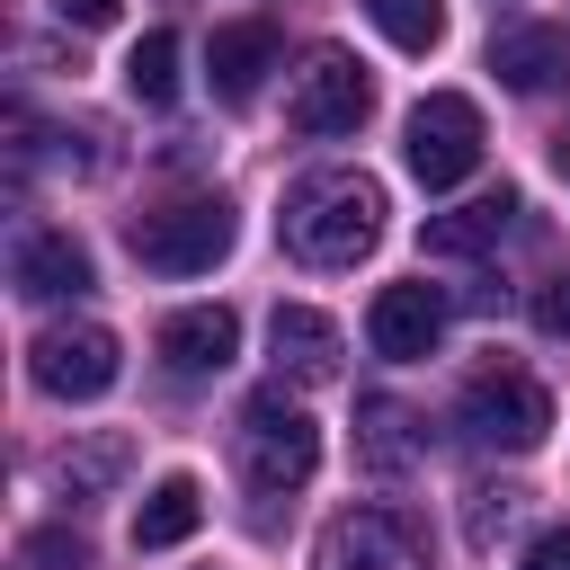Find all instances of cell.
<instances>
[{"label": "cell", "mask_w": 570, "mask_h": 570, "mask_svg": "<svg viewBox=\"0 0 570 570\" xmlns=\"http://www.w3.org/2000/svg\"><path fill=\"white\" fill-rule=\"evenodd\" d=\"M205 71H214V98H223V107H249V98L267 89V71H276V27H267V18H232V27H214Z\"/></svg>", "instance_id": "10"}, {"label": "cell", "mask_w": 570, "mask_h": 570, "mask_svg": "<svg viewBox=\"0 0 570 570\" xmlns=\"http://www.w3.org/2000/svg\"><path fill=\"white\" fill-rule=\"evenodd\" d=\"M508 223H517V187H481L472 205L428 214V249H436V258H472V249H490Z\"/></svg>", "instance_id": "16"}, {"label": "cell", "mask_w": 570, "mask_h": 570, "mask_svg": "<svg viewBox=\"0 0 570 570\" xmlns=\"http://www.w3.org/2000/svg\"><path fill=\"white\" fill-rule=\"evenodd\" d=\"M534 330H543V338H570V267L534 285Z\"/></svg>", "instance_id": "22"}, {"label": "cell", "mask_w": 570, "mask_h": 570, "mask_svg": "<svg viewBox=\"0 0 570 570\" xmlns=\"http://www.w3.org/2000/svg\"><path fill=\"white\" fill-rule=\"evenodd\" d=\"M374 116V80H365V62L356 53H312L303 62V80H294V125L303 134H356Z\"/></svg>", "instance_id": "8"}, {"label": "cell", "mask_w": 570, "mask_h": 570, "mask_svg": "<svg viewBox=\"0 0 570 570\" xmlns=\"http://www.w3.org/2000/svg\"><path fill=\"white\" fill-rule=\"evenodd\" d=\"M365 338H374V356H392V365L436 356V338H445V294H436V285H383L374 312H365Z\"/></svg>", "instance_id": "9"}, {"label": "cell", "mask_w": 570, "mask_h": 570, "mask_svg": "<svg viewBox=\"0 0 570 570\" xmlns=\"http://www.w3.org/2000/svg\"><path fill=\"white\" fill-rule=\"evenodd\" d=\"M267 347H276V374H294V383H330L338 356H347V347H338V321L312 312V303H276Z\"/></svg>", "instance_id": "13"}, {"label": "cell", "mask_w": 570, "mask_h": 570, "mask_svg": "<svg viewBox=\"0 0 570 570\" xmlns=\"http://www.w3.org/2000/svg\"><path fill=\"white\" fill-rule=\"evenodd\" d=\"M401 160H410V178H419L428 196L463 187V178L481 169V107H472L463 89H428V98L410 107V125H401Z\"/></svg>", "instance_id": "5"}, {"label": "cell", "mask_w": 570, "mask_h": 570, "mask_svg": "<svg viewBox=\"0 0 570 570\" xmlns=\"http://www.w3.org/2000/svg\"><path fill=\"white\" fill-rule=\"evenodd\" d=\"M276 232H285V249L303 267H356L383 240V187L365 169H321V178H303L285 196Z\"/></svg>", "instance_id": "1"}, {"label": "cell", "mask_w": 570, "mask_h": 570, "mask_svg": "<svg viewBox=\"0 0 570 570\" xmlns=\"http://www.w3.org/2000/svg\"><path fill=\"white\" fill-rule=\"evenodd\" d=\"M27 561H36V570H89V543H80L71 525H36V534H27Z\"/></svg>", "instance_id": "21"}, {"label": "cell", "mask_w": 570, "mask_h": 570, "mask_svg": "<svg viewBox=\"0 0 570 570\" xmlns=\"http://www.w3.org/2000/svg\"><path fill=\"white\" fill-rule=\"evenodd\" d=\"M125 89H134L142 107H169V98H178V36H169V27H142V45L125 53Z\"/></svg>", "instance_id": "18"}, {"label": "cell", "mask_w": 570, "mask_h": 570, "mask_svg": "<svg viewBox=\"0 0 570 570\" xmlns=\"http://www.w3.org/2000/svg\"><path fill=\"white\" fill-rule=\"evenodd\" d=\"M196 525H205V490H196V472H169L134 508V552H178Z\"/></svg>", "instance_id": "15"}, {"label": "cell", "mask_w": 570, "mask_h": 570, "mask_svg": "<svg viewBox=\"0 0 570 570\" xmlns=\"http://www.w3.org/2000/svg\"><path fill=\"white\" fill-rule=\"evenodd\" d=\"M490 71H499V89L543 98L552 80H570V36L561 27H508V36H490Z\"/></svg>", "instance_id": "14"}, {"label": "cell", "mask_w": 570, "mask_h": 570, "mask_svg": "<svg viewBox=\"0 0 570 570\" xmlns=\"http://www.w3.org/2000/svg\"><path fill=\"white\" fill-rule=\"evenodd\" d=\"M232 356H240V321H232L223 303H196V312H169V321H160V365H169V374L196 383V374H223Z\"/></svg>", "instance_id": "12"}, {"label": "cell", "mask_w": 570, "mask_h": 570, "mask_svg": "<svg viewBox=\"0 0 570 570\" xmlns=\"http://www.w3.org/2000/svg\"><path fill=\"white\" fill-rule=\"evenodd\" d=\"M454 428H463L481 454H534V445L552 436V401H543L534 374L481 365V374L463 383V401H454Z\"/></svg>", "instance_id": "3"}, {"label": "cell", "mask_w": 570, "mask_h": 570, "mask_svg": "<svg viewBox=\"0 0 570 570\" xmlns=\"http://www.w3.org/2000/svg\"><path fill=\"white\" fill-rule=\"evenodd\" d=\"M27 374H36V392H53V401H98V392L125 374V356H116V330H98V321H53V330H36Z\"/></svg>", "instance_id": "6"}, {"label": "cell", "mask_w": 570, "mask_h": 570, "mask_svg": "<svg viewBox=\"0 0 570 570\" xmlns=\"http://www.w3.org/2000/svg\"><path fill=\"white\" fill-rule=\"evenodd\" d=\"M356 419H365V463H374V472H410V454L428 445V436H410L419 419H410L401 401H383V392H374V401H365Z\"/></svg>", "instance_id": "19"}, {"label": "cell", "mask_w": 570, "mask_h": 570, "mask_svg": "<svg viewBox=\"0 0 570 570\" xmlns=\"http://www.w3.org/2000/svg\"><path fill=\"white\" fill-rule=\"evenodd\" d=\"M116 472H125V436H89V445H62V454L45 463L53 499H98Z\"/></svg>", "instance_id": "17"}, {"label": "cell", "mask_w": 570, "mask_h": 570, "mask_svg": "<svg viewBox=\"0 0 570 570\" xmlns=\"http://www.w3.org/2000/svg\"><path fill=\"white\" fill-rule=\"evenodd\" d=\"M53 18H62V27H116L125 0H53Z\"/></svg>", "instance_id": "24"}, {"label": "cell", "mask_w": 570, "mask_h": 570, "mask_svg": "<svg viewBox=\"0 0 570 570\" xmlns=\"http://www.w3.org/2000/svg\"><path fill=\"white\" fill-rule=\"evenodd\" d=\"M517 570H570V525H543L534 543H525V561Z\"/></svg>", "instance_id": "23"}, {"label": "cell", "mask_w": 570, "mask_h": 570, "mask_svg": "<svg viewBox=\"0 0 570 570\" xmlns=\"http://www.w3.org/2000/svg\"><path fill=\"white\" fill-rule=\"evenodd\" d=\"M312 570H428V552H419L410 517H392V508H347V517L321 525Z\"/></svg>", "instance_id": "7"}, {"label": "cell", "mask_w": 570, "mask_h": 570, "mask_svg": "<svg viewBox=\"0 0 570 570\" xmlns=\"http://www.w3.org/2000/svg\"><path fill=\"white\" fill-rule=\"evenodd\" d=\"M365 18H374L401 53H436V45H445V0H365Z\"/></svg>", "instance_id": "20"}, {"label": "cell", "mask_w": 570, "mask_h": 570, "mask_svg": "<svg viewBox=\"0 0 570 570\" xmlns=\"http://www.w3.org/2000/svg\"><path fill=\"white\" fill-rule=\"evenodd\" d=\"M508 508H517V490H472V534L490 543V525H508Z\"/></svg>", "instance_id": "25"}, {"label": "cell", "mask_w": 570, "mask_h": 570, "mask_svg": "<svg viewBox=\"0 0 570 570\" xmlns=\"http://www.w3.org/2000/svg\"><path fill=\"white\" fill-rule=\"evenodd\" d=\"M312 463H321V428L303 419V401H285V383L249 392L240 401V481L258 499H285L312 481Z\"/></svg>", "instance_id": "2"}, {"label": "cell", "mask_w": 570, "mask_h": 570, "mask_svg": "<svg viewBox=\"0 0 570 570\" xmlns=\"http://www.w3.org/2000/svg\"><path fill=\"white\" fill-rule=\"evenodd\" d=\"M232 240H240V223H232V205H223V196L160 205V214H142V223L125 232V249H134L151 276H205V267H223V258H232Z\"/></svg>", "instance_id": "4"}, {"label": "cell", "mask_w": 570, "mask_h": 570, "mask_svg": "<svg viewBox=\"0 0 570 570\" xmlns=\"http://www.w3.org/2000/svg\"><path fill=\"white\" fill-rule=\"evenodd\" d=\"M552 169H561V178H570V134H552Z\"/></svg>", "instance_id": "26"}, {"label": "cell", "mask_w": 570, "mask_h": 570, "mask_svg": "<svg viewBox=\"0 0 570 570\" xmlns=\"http://www.w3.org/2000/svg\"><path fill=\"white\" fill-rule=\"evenodd\" d=\"M9 276H18V294L27 303H62V294H89L98 285V267H89V249L71 240V232H27L18 249H9Z\"/></svg>", "instance_id": "11"}]
</instances>
